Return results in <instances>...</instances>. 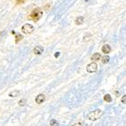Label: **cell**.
Instances as JSON below:
<instances>
[{
  "instance_id": "cell-1",
  "label": "cell",
  "mask_w": 126,
  "mask_h": 126,
  "mask_svg": "<svg viewBox=\"0 0 126 126\" xmlns=\"http://www.w3.org/2000/svg\"><path fill=\"white\" fill-rule=\"evenodd\" d=\"M42 16V11L40 8H35L32 11V13L29 15V19L32 20L36 21L38 19H40Z\"/></svg>"
},
{
  "instance_id": "cell-2",
  "label": "cell",
  "mask_w": 126,
  "mask_h": 126,
  "mask_svg": "<svg viewBox=\"0 0 126 126\" xmlns=\"http://www.w3.org/2000/svg\"><path fill=\"white\" fill-rule=\"evenodd\" d=\"M101 111L99 110V109H97V110H95V111H93L89 114L88 119L92 120V121H95V120H97L100 116H101Z\"/></svg>"
},
{
  "instance_id": "cell-3",
  "label": "cell",
  "mask_w": 126,
  "mask_h": 126,
  "mask_svg": "<svg viewBox=\"0 0 126 126\" xmlns=\"http://www.w3.org/2000/svg\"><path fill=\"white\" fill-rule=\"evenodd\" d=\"M34 27L30 24H25L21 28V31L23 32L24 34H31L32 32H34Z\"/></svg>"
},
{
  "instance_id": "cell-4",
  "label": "cell",
  "mask_w": 126,
  "mask_h": 126,
  "mask_svg": "<svg viewBox=\"0 0 126 126\" xmlns=\"http://www.w3.org/2000/svg\"><path fill=\"white\" fill-rule=\"evenodd\" d=\"M86 71L88 72H95L97 71V64L94 62H92L91 63H89L87 66H86Z\"/></svg>"
},
{
  "instance_id": "cell-5",
  "label": "cell",
  "mask_w": 126,
  "mask_h": 126,
  "mask_svg": "<svg viewBox=\"0 0 126 126\" xmlns=\"http://www.w3.org/2000/svg\"><path fill=\"white\" fill-rule=\"evenodd\" d=\"M44 101H45V95L44 94H39L37 97H36V99H35L36 103H38V104H41V103H42Z\"/></svg>"
},
{
  "instance_id": "cell-6",
  "label": "cell",
  "mask_w": 126,
  "mask_h": 126,
  "mask_svg": "<svg viewBox=\"0 0 126 126\" xmlns=\"http://www.w3.org/2000/svg\"><path fill=\"white\" fill-rule=\"evenodd\" d=\"M43 52V47L42 46H37L34 48V53L35 55H41Z\"/></svg>"
},
{
  "instance_id": "cell-7",
  "label": "cell",
  "mask_w": 126,
  "mask_h": 126,
  "mask_svg": "<svg viewBox=\"0 0 126 126\" xmlns=\"http://www.w3.org/2000/svg\"><path fill=\"white\" fill-rule=\"evenodd\" d=\"M84 20H85L84 17H83V16H79V17H78L75 19V24L78 26L82 25V24L84 23Z\"/></svg>"
},
{
  "instance_id": "cell-8",
  "label": "cell",
  "mask_w": 126,
  "mask_h": 126,
  "mask_svg": "<svg viewBox=\"0 0 126 126\" xmlns=\"http://www.w3.org/2000/svg\"><path fill=\"white\" fill-rule=\"evenodd\" d=\"M102 52L104 53V54H109L110 51H111V48H110V46L108 44H105L104 46L102 47Z\"/></svg>"
},
{
  "instance_id": "cell-9",
  "label": "cell",
  "mask_w": 126,
  "mask_h": 126,
  "mask_svg": "<svg viewBox=\"0 0 126 126\" xmlns=\"http://www.w3.org/2000/svg\"><path fill=\"white\" fill-rule=\"evenodd\" d=\"M101 57V54L100 53H95V54L93 55V57H91V59H92V61H98V60H100Z\"/></svg>"
},
{
  "instance_id": "cell-10",
  "label": "cell",
  "mask_w": 126,
  "mask_h": 126,
  "mask_svg": "<svg viewBox=\"0 0 126 126\" xmlns=\"http://www.w3.org/2000/svg\"><path fill=\"white\" fill-rule=\"evenodd\" d=\"M15 42L16 43H18V42H19L21 40H23V36H22V34H16V38H15Z\"/></svg>"
},
{
  "instance_id": "cell-11",
  "label": "cell",
  "mask_w": 126,
  "mask_h": 126,
  "mask_svg": "<svg viewBox=\"0 0 126 126\" xmlns=\"http://www.w3.org/2000/svg\"><path fill=\"white\" fill-rule=\"evenodd\" d=\"M109 56H104V57L101 58V62H102L103 63H109Z\"/></svg>"
},
{
  "instance_id": "cell-12",
  "label": "cell",
  "mask_w": 126,
  "mask_h": 126,
  "mask_svg": "<svg viewBox=\"0 0 126 126\" xmlns=\"http://www.w3.org/2000/svg\"><path fill=\"white\" fill-rule=\"evenodd\" d=\"M104 101H107V102H111V101H112L111 96H110L109 94H106L105 96H104Z\"/></svg>"
},
{
  "instance_id": "cell-13",
  "label": "cell",
  "mask_w": 126,
  "mask_h": 126,
  "mask_svg": "<svg viewBox=\"0 0 126 126\" xmlns=\"http://www.w3.org/2000/svg\"><path fill=\"white\" fill-rule=\"evenodd\" d=\"M50 126H59V125H58V123L55 119H53L50 121Z\"/></svg>"
},
{
  "instance_id": "cell-14",
  "label": "cell",
  "mask_w": 126,
  "mask_h": 126,
  "mask_svg": "<svg viewBox=\"0 0 126 126\" xmlns=\"http://www.w3.org/2000/svg\"><path fill=\"white\" fill-rule=\"evenodd\" d=\"M19 94V91H17V92H13V93H11V94H10V96L11 97H14V95L16 96V95H18Z\"/></svg>"
},
{
  "instance_id": "cell-15",
  "label": "cell",
  "mask_w": 126,
  "mask_h": 126,
  "mask_svg": "<svg viewBox=\"0 0 126 126\" xmlns=\"http://www.w3.org/2000/svg\"><path fill=\"white\" fill-rule=\"evenodd\" d=\"M25 103H26V100L23 99V100H20V101H19V104L20 106H24L25 105Z\"/></svg>"
},
{
  "instance_id": "cell-16",
  "label": "cell",
  "mask_w": 126,
  "mask_h": 126,
  "mask_svg": "<svg viewBox=\"0 0 126 126\" xmlns=\"http://www.w3.org/2000/svg\"><path fill=\"white\" fill-rule=\"evenodd\" d=\"M122 102L124 103V104H126V95H124V96H123V98H122Z\"/></svg>"
},
{
  "instance_id": "cell-17",
  "label": "cell",
  "mask_w": 126,
  "mask_h": 126,
  "mask_svg": "<svg viewBox=\"0 0 126 126\" xmlns=\"http://www.w3.org/2000/svg\"><path fill=\"white\" fill-rule=\"evenodd\" d=\"M27 0H16V2H17V4H22V3L26 2Z\"/></svg>"
},
{
  "instance_id": "cell-18",
  "label": "cell",
  "mask_w": 126,
  "mask_h": 126,
  "mask_svg": "<svg viewBox=\"0 0 126 126\" xmlns=\"http://www.w3.org/2000/svg\"><path fill=\"white\" fill-rule=\"evenodd\" d=\"M59 54H60V53H59V52L55 53V57H59Z\"/></svg>"
},
{
  "instance_id": "cell-19",
  "label": "cell",
  "mask_w": 126,
  "mask_h": 126,
  "mask_svg": "<svg viewBox=\"0 0 126 126\" xmlns=\"http://www.w3.org/2000/svg\"><path fill=\"white\" fill-rule=\"evenodd\" d=\"M72 126H81V124H74V125H72Z\"/></svg>"
},
{
  "instance_id": "cell-20",
  "label": "cell",
  "mask_w": 126,
  "mask_h": 126,
  "mask_svg": "<svg viewBox=\"0 0 126 126\" xmlns=\"http://www.w3.org/2000/svg\"><path fill=\"white\" fill-rule=\"evenodd\" d=\"M0 35H1V33H0Z\"/></svg>"
}]
</instances>
